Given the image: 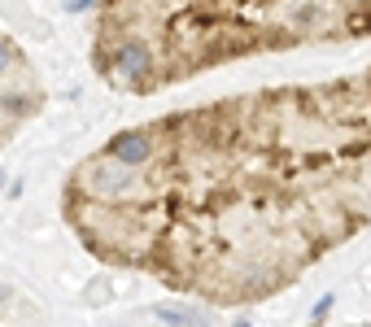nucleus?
Returning a JSON list of instances; mask_svg holds the SVG:
<instances>
[{
    "mask_svg": "<svg viewBox=\"0 0 371 327\" xmlns=\"http://www.w3.org/2000/svg\"><path fill=\"white\" fill-rule=\"evenodd\" d=\"M44 109V83L26 53L0 31V149Z\"/></svg>",
    "mask_w": 371,
    "mask_h": 327,
    "instance_id": "2",
    "label": "nucleus"
},
{
    "mask_svg": "<svg viewBox=\"0 0 371 327\" xmlns=\"http://www.w3.org/2000/svg\"><path fill=\"white\" fill-rule=\"evenodd\" d=\"M157 319H162V323H171V327H201V319H184V314H166V310H162V314H157Z\"/></svg>",
    "mask_w": 371,
    "mask_h": 327,
    "instance_id": "3",
    "label": "nucleus"
},
{
    "mask_svg": "<svg viewBox=\"0 0 371 327\" xmlns=\"http://www.w3.org/2000/svg\"><path fill=\"white\" fill-rule=\"evenodd\" d=\"M0 297H5V292H0Z\"/></svg>",
    "mask_w": 371,
    "mask_h": 327,
    "instance_id": "4",
    "label": "nucleus"
},
{
    "mask_svg": "<svg viewBox=\"0 0 371 327\" xmlns=\"http://www.w3.org/2000/svg\"><path fill=\"white\" fill-rule=\"evenodd\" d=\"M371 40V0H96L92 70L149 96L258 53Z\"/></svg>",
    "mask_w": 371,
    "mask_h": 327,
    "instance_id": "1",
    "label": "nucleus"
}]
</instances>
